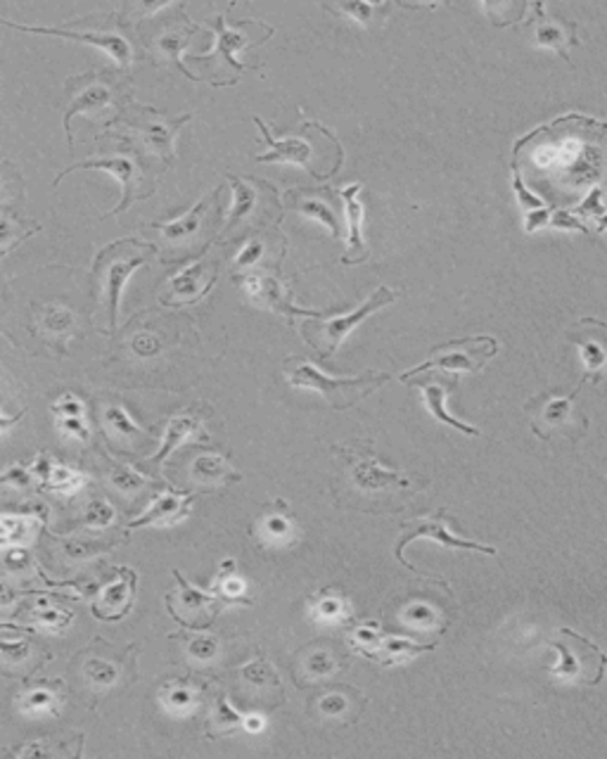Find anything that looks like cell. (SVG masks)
<instances>
[{
  "instance_id": "obj_1",
  "label": "cell",
  "mask_w": 607,
  "mask_h": 759,
  "mask_svg": "<svg viewBox=\"0 0 607 759\" xmlns=\"http://www.w3.org/2000/svg\"><path fill=\"white\" fill-rule=\"evenodd\" d=\"M333 460L337 466L335 480L340 482L333 484V492L340 506L347 504L352 496L356 498L352 506L354 510H396L404 506V498H410L420 490V482L410 480L406 472L382 466L372 439H349L335 444Z\"/></svg>"
},
{
  "instance_id": "obj_2",
  "label": "cell",
  "mask_w": 607,
  "mask_h": 759,
  "mask_svg": "<svg viewBox=\"0 0 607 759\" xmlns=\"http://www.w3.org/2000/svg\"><path fill=\"white\" fill-rule=\"evenodd\" d=\"M155 254H157V248L152 245V242H143L141 238H121L95 254L91 280H93L95 300H98L107 311V323H109L107 333H115L117 328L119 300H121L123 285H127L129 276L135 268L147 264Z\"/></svg>"
},
{
  "instance_id": "obj_3",
  "label": "cell",
  "mask_w": 607,
  "mask_h": 759,
  "mask_svg": "<svg viewBox=\"0 0 607 759\" xmlns=\"http://www.w3.org/2000/svg\"><path fill=\"white\" fill-rule=\"evenodd\" d=\"M190 121V115L167 117L150 105H141L129 100L121 107L119 117L115 119V129L123 133H107L117 138H131L135 145H141L145 153L159 157L164 165H169L176 153V135Z\"/></svg>"
},
{
  "instance_id": "obj_4",
  "label": "cell",
  "mask_w": 607,
  "mask_h": 759,
  "mask_svg": "<svg viewBox=\"0 0 607 759\" xmlns=\"http://www.w3.org/2000/svg\"><path fill=\"white\" fill-rule=\"evenodd\" d=\"M285 377L293 387L321 391L323 399L333 406L335 411H347L388 383L390 373L366 371L356 377H330L307 359H289Z\"/></svg>"
},
{
  "instance_id": "obj_5",
  "label": "cell",
  "mask_w": 607,
  "mask_h": 759,
  "mask_svg": "<svg viewBox=\"0 0 607 759\" xmlns=\"http://www.w3.org/2000/svg\"><path fill=\"white\" fill-rule=\"evenodd\" d=\"M579 391H582V385L572 389L570 395L544 391V395H536L532 401L524 403V413H527L529 427L536 437L544 442L564 439L576 444L586 435L588 418L579 409Z\"/></svg>"
},
{
  "instance_id": "obj_6",
  "label": "cell",
  "mask_w": 607,
  "mask_h": 759,
  "mask_svg": "<svg viewBox=\"0 0 607 759\" xmlns=\"http://www.w3.org/2000/svg\"><path fill=\"white\" fill-rule=\"evenodd\" d=\"M131 95V86L129 84H119L117 79H112V74H79L72 76L64 84V133L69 141V150H74V138H72V119L74 115H105L109 110L121 112L123 103L129 100Z\"/></svg>"
},
{
  "instance_id": "obj_7",
  "label": "cell",
  "mask_w": 607,
  "mask_h": 759,
  "mask_svg": "<svg viewBox=\"0 0 607 759\" xmlns=\"http://www.w3.org/2000/svg\"><path fill=\"white\" fill-rule=\"evenodd\" d=\"M221 190H212V195L202 197L195 207L188 214H183L181 219H176L171 224H155L152 228L159 230V236L164 240V245L169 248L171 262H186L192 254L204 252V248L212 242V236L206 233V224H216L221 216Z\"/></svg>"
},
{
  "instance_id": "obj_8",
  "label": "cell",
  "mask_w": 607,
  "mask_h": 759,
  "mask_svg": "<svg viewBox=\"0 0 607 759\" xmlns=\"http://www.w3.org/2000/svg\"><path fill=\"white\" fill-rule=\"evenodd\" d=\"M396 297L398 294L394 290H390L388 285H380V288L372 292L361 306L352 311V314H347V316H335L330 321L307 318L301 323L304 342L313 347L316 354H319L321 359H330L340 349V345L347 340L349 333L356 328V325H361L368 316L376 314V311L394 304Z\"/></svg>"
},
{
  "instance_id": "obj_9",
  "label": "cell",
  "mask_w": 607,
  "mask_h": 759,
  "mask_svg": "<svg viewBox=\"0 0 607 759\" xmlns=\"http://www.w3.org/2000/svg\"><path fill=\"white\" fill-rule=\"evenodd\" d=\"M558 650V662L550 667V674L560 682L568 684H584V686H598L607 670V655L603 650L591 643L586 636L576 634L570 627H562L558 631V639L550 641Z\"/></svg>"
},
{
  "instance_id": "obj_10",
  "label": "cell",
  "mask_w": 607,
  "mask_h": 759,
  "mask_svg": "<svg viewBox=\"0 0 607 759\" xmlns=\"http://www.w3.org/2000/svg\"><path fill=\"white\" fill-rule=\"evenodd\" d=\"M228 181L236 190V205H233L228 219L224 224L221 242L236 233L238 228H252L261 224H275L283 216V205L278 202V193L271 183L257 179H240V176L228 173Z\"/></svg>"
},
{
  "instance_id": "obj_11",
  "label": "cell",
  "mask_w": 607,
  "mask_h": 759,
  "mask_svg": "<svg viewBox=\"0 0 607 759\" xmlns=\"http://www.w3.org/2000/svg\"><path fill=\"white\" fill-rule=\"evenodd\" d=\"M496 354H499V342H496L493 337H461V340H451L435 347L430 359L416 365V369L406 371L398 380L406 383V380L430 371L477 373L485 369L487 361Z\"/></svg>"
},
{
  "instance_id": "obj_12",
  "label": "cell",
  "mask_w": 607,
  "mask_h": 759,
  "mask_svg": "<svg viewBox=\"0 0 607 759\" xmlns=\"http://www.w3.org/2000/svg\"><path fill=\"white\" fill-rule=\"evenodd\" d=\"M86 169H95V171H107V173H112L115 179H119L121 183V202L117 205L115 212H109L107 216H115V214H121V212H127L135 200H145L150 195H155V181H150V176H147V169L138 161L135 157L131 155H123V153H117V155H103L98 159H84V161H79V165L74 167H69L67 171H62L58 179H55V185H58L67 173H72V171H86Z\"/></svg>"
},
{
  "instance_id": "obj_13",
  "label": "cell",
  "mask_w": 607,
  "mask_h": 759,
  "mask_svg": "<svg viewBox=\"0 0 607 759\" xmlns=\"http://www.w3.org/2000/svg\"><path fill=\"white\" fill-rule=\"evenodd\" d=\"M174 579L178 581V589L167 593L169 615L186 629H195V631L210 629L226 601L216 593H204L192 585H188L178 569H174Z\"/></svg>"
},
{
  "instance_id": "obj_14",
  "label": "cell",
  "mask_w": 607,
  "mask_h": 759,
  "mask_svg": "<svg viewBox=\"0 0 607 759\" xmlns=\"http://www.w3.org/2000/svg\"><path fill=\"white\" fill-rule=\"evenodd\" d=\"M447 522H449V515H447L444 508L437 510L435 515H430V518H420V520H408V522H404L406 534H404V539L398 541L396 549H394L396 561L402 563L406 569H410V573H418V575L425 577V579H437V581H441V579L435 577V575H425V573H420L418 567H413V565L404 558V549L410 544V541H416V539H430V541H437V544L447 546V549H463V551H479V553H487V555H496V549H493V546H485V544H477V541H467V539H461V537H453V534L447 530Z\"/></svg>"
},
{
  "instance_id": "obj_15",
  "label": "cell",
  "mask_w": 607,
  "mask_h": 759,
  "mask_svg": "<svg viewBox=\"0 0 607 759\" xmlns=\"http://www.w3.org/2000/svg\"><path fill=\"white\" fill-rule=\"evenodd\" d=\"M564 337L579 349L584 363V377L579 385H598L607 375V323L598 318H579Z\"/></svg>"
},
{
  "instance_id": "obj_16",
  "label": "cell",
  "mask_w": 607,
  "mask_h": 759,
  "mask_svg": "<svg viewBox=\"0 0 607 759\" xmlns=\"http://www.w3.org/2000/svg\"><path fill=\"white\" fill-rule=\"evenodd\" d=\"M352 646L356 653H361L364 658L382 664V667H392V664L404 662L408 658H416L420 653H430L435 646H418L404 639H396V636L384 634L378 629V625H361L354 636Z\"/></svg>"
},
{
  "instance_id": "obj_17",
  "label": "cell",
  "mask_w": 607,
  "mask_h": 759,
  "mask_svg": "<svg viewBox=\"0 0 607 759\" xmlns=\"http://www.w3.org/2000/svg\"><path fill=\"white\" fill-rule=\"evenodd\" d=\"M252 537L257 539L259 546L283 551L293 549L301 541V527L297 518L289 510L285 501H273L264 508V513L259 515L252 525Z\"/></svg>"
},
{
  "instance_id": "obj_18",
  "label": "cell",
  "mask_w": 607,
  "mask_h": 759,
  "mask_svg": "<svg viewBox=\"0 0 607 759\" xmlns=\"http://www.w3.org/2000/svg\"><path fill=\"white\" fill-rule=\"evenodd\" d=\"M3 26H10V29L17 32H26V34H44V36H58V38H69V40H84L88 46H98L103 48L109 58H112L117 64L129 67L133 62V50L129 38L117 32H98V29H88V32H79L72 29V26H58V29H50V26H26V24H15L3 20Z\"/></svg>"
},
{
  "instance_id": "obj_19",
  "label": "cell",
  "mask_w": 607,
  "mask_h": 759,
  "mask_svg": "<svg viewBox=\"0 0 607 759\" xmlns=\"http://www.w3.org/2000/svg\"><path fill=\"white\" fill-rule=\"evenodd\" d=\"M236 280L242 285L247 292V300L252 304L269 309L273 314L287 316V321H293L295 316H307V318H321L319 311H309V309H297L293 306V302L287 300V294L283 290V285L278 282V278L266 276V274H247V276H236Z\"/></svg>"
},
{
  "instance_id": "obj_20",
  "label": "cell",
  "mask_w": 607,
  "mask_h": 759,
  "mask_svg": "<svg viewBox=\"0 0 607 759\" xmlns=\"http://www.w3.org/2000/svg\"><path fill=\"white\" fill-rule=\"evenodd\" d=\"M529 10L534 15L532 26H534V44L546 50H554L562 60L570 62V50L579 46V26L572 20L546 15L544 3H532Z\"/></svg>"
},
{
  "instance_id": "obj_21",
  "label": "cell",
  "mask_w": 607,
  "mask_h": 759,
  "mask_svg": "<svg viewBox=\"0 0 607 759\" xmlns=\"http://www.w3.org/2000/svg\"><path fill=\"white\" fill-rule=\"evenodd\" d=\"M269 38H259V40H247L242 34L233 32L230 26H226L224 17H216V48L212 52H206V56H190L192 62H204L210 60V64L221 62V70L216 72V76H233V81L238 84V74H242L245 70H254L250 64H242L236 60V52L245 50V48H257L259 44H264Z\"/></svg>"
},
{
  "instance_id": "obj_22",
  "label": "cell",
  "mask_w": 607,
  "mask_h": 759,
  "mask_svg": "<svg viewBox=\"0 0 607 759\" xmlns=\"http://www.w3.org/2000/svg\"><path fill=\"white\" fill-rule=\"evenodd\" d=\"M406 385H418L422 389V401L427 406V411H430L439 420V423L461 430V432H465V435H471V437L479 435L477 427L461 423V420H455L447 411V397L451 395V391H455V387H459V377L441 375V371H430V373H422V375H416V377L406 380Z\"/></svg>"
},
{
  "instance_id": "obj_23",
  "label": "cell",
  "mask_w": 607,
  "mask_h": 759,
  "mask_svg": "<svg viewBox=\"0 0 607 759\" xmlns=\"http://www.w3.org/2000/svg\"><path fill=\"white\" fill-rule=\"evenodd\" d=\"M218 278V266L214 262H198L183 268L171 282L169 292L162 294V304L167 306H188L200 302L202 297L214 288Z\"/></svg>"
},
{
  "instance_id": "obj_24",
  "label": "cell",
  "mask_w": 607,
  "mask_h": 759,
  "mask_svg": "<svg viewBox=\"0 0 607 759\" xmlns=\"http://www.w3.org/2000/svg\"><path fill=\"white\" fill-rule=\"evenodd\" d=\"M131 653H133V648H129L119 660H109V658L100 655L93 643V648L84 650V653L79 655V660H74V662H79L81 682H84V686L91 690V696L95 702H98L103 696H107L109 690H112L121 682V670H123L121 662L127 660Z\"/></svg>"
},
{
  "instance_id": "obj_25",
  "label": "cell",
  "mask_w": 607,
  "mask_h": 759,
  "mask_svg": "<svg viewBox=\"0 0 607 759\" xmlns=\"http://www.w3.org/2000/svg\"><path fill=\"white\" fill-rule=\"evenodd\" d=\"M135 573L129 567L117 569V579L112 585L100 589L98 599L93 601V615L103 622H119L129 615L131 603L135 599Z\"/></svg>"
},
{
  "instance_id": "obj_26",
  "label": "cell",
  "mask_w": 607,
  "mask_h": 759,
  "mask_svg": "<svg viewBox=\"0 0 607 759\" xmlns=\"http://www.w3.org/2000/svg\"><path fill=\"white\" fill-rule=\"evenodd\" d=\"M198 32H200V26L190 24L186 15L178 17V22L169 24L167 29H164L155 38V46H152V56H155V62L162 64V67H171V70H178L183 76H188L192 81H202L200 76L190 74L183 67V62H181L186 46L190 44L192 34H198Z\"/></svg>"
},
{
  "instance_id": "obj_27",
  "label": "cell",
  "mask_w": 607,
  "mask_h": 759,
  "mask_svg": "<svg viewBox=\"0 0 607 759\" xmlns=\"http://www.w3.org/2000/svg\"><path fill=\"white\" fill-rule=\"evenodd\" d=\"M195 496L186 492H162L152 498L150 508L127 525V530H141V527H171L176 522L186 520L190 515V506Z\"/></svg>"
},
{
  "instance_id": "obj_28",
  "label": "cell",
  "mask_w": 607,
  "mask_h": 759,
  "mask_svg": "<svg viewBox=\"0 0 607 759\" xmlns=\"http://www.w3.org/2000/svg\"><path fill=\"white\" fill-rule=\"evenodd\" d=\"M289 205H293L295 212L311 216L319 224L328 226L333 238H340V216H337V207H335V195L330 188L316 190V188H297L295 193L287 195Z\"/></svg>"
},
{
  "instance_id": "obj_29",
  "label": "cell",
  "mask_w": 607,
  "mask_h": 759,
  "mask_svg": "<svg viewBox=\"0 0 607 759\" xmlns=\"http://www.w3.org/2000/svg\"><path fill=\"white\" fill-rule=\"evenodd\" d=\"M212 415V409H206L204 403H198L195 409H190L181 415H174L169 420V427L167 432H164V439H162V446H159V451L155 456V463L157 466H164V460H167L178 446L190 442V439H195L202 435V427H204V420Z\"/></svg>"
},
{
  "instance_id": "obj_30",
  "label": "cell",
  "mask_w": 607,
  "mask_h": 759,
  "mask_svg": "<svg viewBox=\"0 0 607 759\" xmlns=\"http://www.w3.org/2000/svg\"><path fill=\"white\" fill-rule=\"evenodd\" d=\"M254 124L261 129L266 143L271 145V153L257 157L259 161H287V165L304 167V169H309L313 176H319V171H316L313 165H311L313 150H311V145L307 141L297 138V135H293V138H285V141H275L273 135H271V131H269V126L259 117H254ZM319 179H321V176H319Z\"/></svg>"
},
{
  "instance_id": "obj_31",
  "label": "cell",
  "mask_w": 607,
  "mask_h": 759,
  "mask_svg": "<svg viewBox=\"0 0 607 759\" xmlns=\"http://www.w3.org/2000/svg\"><path fill=\"white\" fill-rule=\"evenodd\" d=\"M100 423H103V430H105V435L112 439L119 449H133L138 451L141 446L138 444H145L147 442V435L145 432L138 427L133 423V418L127 413V409L119 403H112V406H107V409L103 411V418H100Z\"/></svg>"
},
{
  "instance_id": "obj_32",
  "label": "cell",
  "mask_w": 607,
  "mask_h": 759,
  "mask_svg": "<svg viewBox=\"0 0 607 759\" xmlns=\"http://www.w3.org/2000/svg\"><path fill=\"white\" fill-rule=\"evenodd\" d=\"M36 333L50 347L64 345L76 333V316L62 304H48L36 314Z\"/></svg>"
},
{
  "instance_id": "obj_33",
  "label": "cell",
  "mask_w": 607,
  "mask_h": 759,
  "mask_svg": "<svg viewBox=\"0 0 607 759\" xmlns=\"http://www.w3.org/2000/svg\"><path fill=\"white\" fill-rule=\"evenodd\" d=\"M316 708H319V712L328 716V720L354 722L358 712L364 710V696L352 686H342L328 690L321 698H316Z\"/></svg>"
},
{
  "instance_id": "obj_34",
  "label": "cell",
  "mask_w": 607,
  "mask_h": 759,
  "mask_svg": "<svg viewBox=\"0 0 607 759\" xmlns=\"http://www.w3.org/2000/svg\"><path fill=\"white\" fill-rule=\"evenodd\" d=\"M358 193H361V185L354 183L349 188L342 190V200L347 205L349 214V254L342 256V264H361L368 260L366 240H364V207L358 205Z\"/></svg>"
},
{
  "instance_id": "obj_35",
  "label": "cell",
  "mask_w": 607,
  "mask_h": 759,
  "mask_svg": "<svg viewBox=\"0 0 607 759\" xmlns=\"http://www.w3.org/2000/svg\"><path fill=\"white\" fill-rule=\"evenodd\" d=\"M190 478L200 486H226L240 482L242 474L233 470L228 460L218 454H202L190 466Z\"/></svg>"
},
{
  "instance_id": "obj_36",
  "label": "cell",
  "mask_w": 607,
  "mask_h": 759,
  "mask_svg": "<svg viewBox=\"0 0 607 759\" xmlns=\"http://www.w3.org/2000/svg\"><path fill=\"white\" fill-rule=\"evenodd\" d=\"M309 613L316 622H319V625H328V627L347 625V622L352 619V607H349L347 599L335 591L316 593L311 599Z\"/></svg>"
},
{
  "instance_id": "obj_37",
  "label": "cell",
  "mask_w": 607,
  "mask_h": 759,
  "mask_svg": "<svg viewBox=\"0 0 607 759\" xmlns=\"http://www.w3.org/2000/svg\"><path fill=\"white\" fill-rule=\"evenodd\" d=\"M159 700L167 712L188 714L202 702V688L195 682L174 679V682H167L162 686Z\"/></svg>"
},
{
  "instance_id": "obj_38",
  "label": "cell",
  "mask_w": 607,
  "mask_h": 759,
  "mask_svg": "<svg viewBox=\"0 0 607 759\" xmlns=\"http://www.w3.org/2000/svg\"><path fill=\"white\" fill-rule=\"evenodd\" d=\"M328 12H333L337 17H349L356 24H361L364 29L370 26H378L390 17V3H366V0H356V3H337V5H325Z\"/></svg>"
},
{
  "instance_id": "obj_39",
  "label": "cell",
  "mask_w": 607,
  "mask_h": 759,
  "mask_svg": "<svg viewBox=\"0 0 607 759\" xmlns=\"http://www.w3.org/2000/svg\"><path fill=\"white\" fill-rule=\"evenodd\" d=\"M238 728H247V716H240L236 710H233L226 696H218L210 714V724H206V736L224 738Z\"/></svg>"
},
{
  "instance_id": "obj_40",
  "label": "cell",
  "mask_w": 607,
  "mask_h": 759,
  "mask_svg": "<svg viewBox=\"0 0 607 759\" xmlns=\"http://www.w3.org/2000/svg\"><path fill=\"white\" fill-rule=\"evenodd\" d=\"M340 670V662L335 660V655L330 653V650H309L307 655H304L301 660V672H304V679H307L309 684H319L323 679H330L335 672Z\"/></svg>"
},
{
  "instance_id": "obj_41",
  "label": "cell",
  "mask_w": 607,
  "mask_h": 759,
  "mask_svg": "<svg viewBox=\"0 0 607 759\" xmlns=\"http://www.w3.org/2000/svg\"><path fill=\"white\" fill-rule=\"evenodd\" d=\"M64 696L58 694L55 686H38L29 688L22 698H17L20 710L29 714H44V712H58Z\"/></svg>"
},
{
  "instance_id": "obj_42",
  "label": "cell",
  "mask_w": 607,
  "mask_h": 759,
  "mask_svg": "<svg viewBox=\"0 0 607 759\" xmlns=\"http://www.w3.org/2000/svg\"><path fill=\"white\" fill-rule=\"evenodd\" d=\"M117 546V539H67L62 544V555L69 563H81L88 561L93 555L107 553L109 549Z\"/></svg>"
},
{
  "instance_id": "obj_43",
  "label": "cell",
  "mask_w": 607,
  "mask_h": 759,
  "mask_svg": "<svg viewBox=\"0 0 607 759\" xmlns=\"http://www.w3.org/2000/svg\"><path fill=\"white\" fill-rule=\"evenodd\" d=\"M216 595H221L226 603H252L245 595V585L242 579L236 577V561H226L221 565V573L216 577Z\"/></svg>"
},
{
  "instance_id": "obj_44",
  "label": "cell",
  "mask_w": 607,
  "mask_h": 759,
  "mask_svg": "<svg viewBox=\"0 0 607 759\" xmlns=\"http://www.w3.org/2000/svg\"><path fill=\"white\" fill-rule=\"evenodd\" d=\"M109 482L123 496H135L147 484L141 472L123 463H109Z\"/></svg>"
},
{
  "instance_id": "obj_45",
  "label": "cell",
  "mask_w": 607,
  "mask_h": 759,
  "mask_svg": "<svg viewBox=\"0 0 607 759\" xmlns=\"http://www.w3.org/2000/svg\"><path fill=\"white\" fill-rule=\"evenodd\" d=\"M176 639L186 641L188 658L192 662H198V664L212 662L216 658V653H218V641L210 634H202V636H176Z\"/></svg>"
},
{
  "instance_id": "obj_46",
  "label": "cell",
  "mask_w": 607,
  "mask_h": 759,
  "mask_svg": "<svg viewBox=\"0 0 607 759\" xmlns=\"http://www.w3.org/2000/svg\"><path fill=\"white\" fill-rule=\"evenodd\" d=\"M245 682L257 688H281V676L266 660H254L242 670Z\"/></svg>"
},
{
  "instance_id": "obj_47",
  "label": "cell",
  "mask_w": 607,
  "mask_h": 759,
  "mask_svg": "<svg viewBox=\"0 0 607 759\" xmlns=\"http://www.w3.org/2000/svg\"><path fill=\"white\" fill-rule=\"evenodd\" d=\"M84 484V474L69 470L62 463H55L50 470V478L46 480V490H58V492H76L79 486Z\"/></svg>"
},
{
  "instance_id": "obj_48",
  "label": "cell",
  "mask_w": 607,
  "mask_h": 759,
  "mask_svg": "<svg viewBox=\"0 0 607 759\" xmlns=\"http://www.w3.org/2000/svg\"><path fill=\"white\" fill-rule=\"evenodd\" d=\"M112 522H115V508L103 498L91 501V506L86 510V525L91 527V530H107Z\"/></svg>"
},
{
  "instance_id": "obj_49",
  "label": "cell",
  "mask_w": 607,
  "mask_h": 759,
  "mask_svg": "<svg viewBox=\"0 0 607 759\" xmlns=\"http://www.w3.org/2000/svg\"><path fill=\"white\" fill-rule=\"evenodd\" d=\"M34 622L50 631H62L72 622V613H64L60 607H38L34 610Z\"/></svg>"
},
{
  "instance_id": "obj_50",
  "label": "cell",
  "mask_w": 607,
  "mask_h": 759,
  "mask_svg": "<svg viewBox=\"0 0 607 759\" xmlns=\"http://www.w3.org/2000/svg\"><path fill=\"white\" fill-rule=\"evenodd\" d=\"M402 619L406 622L408 627H413V629H418V627L425 629V627H435L437 615H435L432 610L427 607V605H413V607L406 610Z\"/></svg>"
},
{
  "instance_id": "obj_51",
  "label": "cell",
  "mask_w": 607,
  "mask_h": 759,
  "mask_svg": "<svg viewBox=\"0 0 607 759\" xmlns=\"http://www.w3.org/2000/svg\"><path fill=\"white\" fill-rule=\"evenodd\" d=\"M52 413L58 415L60 420L62 418H84V403H81L76 397L72 395H64L58 399V403H52L50 406Z\"/></svg>"
},
{
  "instance_id": "obj_52",
  "label": "cell",
  "mask_w": 607,
  "mask_h": 759,
  "mask_svg": "<svg viewBox=\"0 0 607 759\" xmlns=\"http://www.w3.org/2000/svg\"><path fill=\"white\" fill-rule=\"evenodd\" d=\"M58 427L62 432V437L67 439H79V442L88 439V427L84 418H62Z\"/></svg>"
},
{
  "instance_id": "obj_53",
  "label": "cell",
  "mask_w": 607,
  "mask_h": 759,
  "mask_svg": "<svg viewBox=\"0 0 607 759\" xmlns=\"http://www.w3.org/2000/svg\"><path fill=\"white\" fill-rule=\"evenodd\" d=\"M261 254H264V250H261V242H259V240H252L250 245H247V248L238 254L236 268H250V266H257L259 260H261Z\"/></svg>"
},
{
  "instance_id": "obj_54",
  "label": "cell",
  "mask_w": 607,
  "mask_h": 759,
  "mask_svg": "<svg viewBox=\"0 0 607 759\" xmlns=\"http://www.w3.org/2000/svg\"><path fill=\"white\" fill-rule=\"evenodd\" d=\"M3 482H8V484H10V482H15L17 486H22V490H24V486L32 482V472H29V470H24V468H10V470L5 472Z\"/></svg>"
},
{
  "instance_id": "obj_55",
  "label": "cell",
  "mask_w": 607,
  "mask_h": 759,
  "mask_svg": "<svg viewBox=\"0 0 607 759\" xmlns=\"http://www.w3.org/2000/svg\"><path fill=\"white\" fill-rule=\"evenodd\" d=\"M264 728V722L259 720V716H247V731H252V734H257V731Z\"/></svg>"
}]
</instances>
